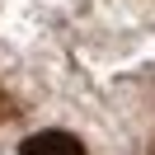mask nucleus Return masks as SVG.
I'll use <instances>...</instances> for the list:
<instances>
[{"instance_id": "obj_1", "label": "nucleus", "mask_w": 155, "mask_h": 155, "mask_svg": "<svg viewBox=\"0 0 155 155\" xmlns=\"http://www.w3.org/2000/svg\"><path fill=\"white\" fill-rule=\"evenodd\" d=\"M24 155H85V146L71 132H38L24 141Z\"/></svg>"}, {"instance_id": "obj_2", "label": "nucleus", "mask_w": 155, "mask_h": 155, "mask_svg": "<svg viewBox=\"0 0 155 155\" xmlns=\"http://www.w3.org/2000/svg\"><path fill=\"white\" fill-rule=\"evenodd\" d=\"M10 117H19V104H14V94L0 89V122H10Z\"/></svg>"}]
</instances>
